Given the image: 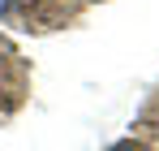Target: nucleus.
<instances>
[{"label":"nucleus","instance_id":"1","mask_svg":"<svg viewBox=\"0 0 159 151\" xmlns=\"http://www.w3.org/2000/svg\"><path fill=\"white\" fill-rule=\"evenodd\" d=\"M9 9H13V0H0V17H4V13H9Z\"/></svg>","mask_w":159,"mask_h":151}]
</instances>
